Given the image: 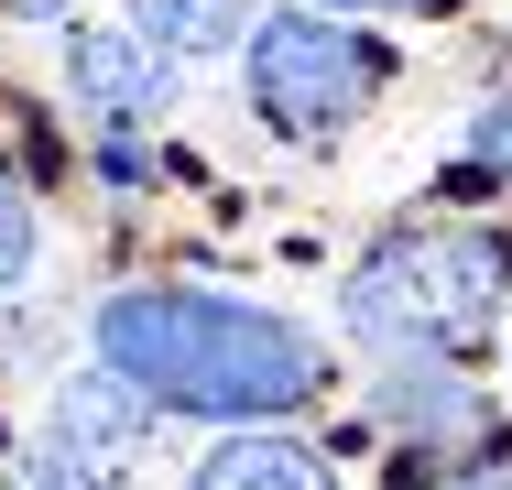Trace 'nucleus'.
Wrapping results in <instances>:
<instances>
[{
    "mask_svg": "<svg viewBox=\"0 0 512 490\" xmlns=\"http://www.w3.org/2000/svg\"><path fill=\"white\" fill-rule=\"evenodd\" d=\"M382 88H393V55L360 22H338V11H262V33H251V109L284 142L349 131Z\"/></svg>",
    "mask_w": 512,
    "mask_h": 490,
    "instance_id": "obj_3",
    "label": "nucleus"
},
{
    "mask_svg": "<svg viewBox=\"0 0 512 490\" xmlns=\"http://www.w3.org/2000/svg\"><path fill=\"white\" fill-rule=\"evenodd\" d=\"M11 490H120V480H99V469H66V458H44V447H33Z\"/></svg>",
    "mask_w": 512,
    "mask_h": 490,
    "instance_id": "obj_11",
    "label": "nucleus"
},
{
    "mask_svg": "<svg viewBox=\"0 0 512 490\" xmlns=\"http://www.w3.org/2000/svg\"><path fill=\"white\" fill-rule=\"evenodd\" d=\"M33 262H44V229H33V196L0 175V294L33 284Z\"/></svg>",
    "mask_w": 512,
    "mask_h": 490,
    "instance_id": "obj_10",
    "label": "nucleus"
},
{
    "mask_svg": "<svg viewBox=\"0 0 512 490\" xmlns=\"http://www.w3.org/2000/svg\"><path fill=\"white\" fill-rule=\"evenodd\" d=\"M131 33L175 66V55H229V44L262 33V22H251V0H131Z\"/></svg>",
    "mask_w": 512,
    "mask_h": 490,
    "instance_id": "obj_8",
    "label": "nucleus"
},
{
    "mask_svg": "<svg viewBox=\"0 0 512 490\" xmlns=\"http://www.w3.org/2000/svg\"><path fill=\"white\" fill-rule=\"evenodd\" d=\"M382 425H404L414 447L480 436V382H469V360H393V371H382Z\"/></svg>",
    "mask_w": 512,
    "mask_h": 490,
    "instance_id": "obj_7",
    "label": "nucleus"
},
{
    "mask_svg": "<svg viewBox=\"0 0 512 490\" xmlns=\"http://www.w3.org/2000/svg\"><path fill=\"white\" fill-rule=\"evenodd\" d=\"M99 371L131 382L164 414H207V425H262V414H295L327 382V349H316L295 316L273 305H229V294H186V284H142L99 305Z\"/></svg>",
    "mask_w": 512,
    "mask_h": 490,
    "instance_id": "obj_1",
    "label": "nucleus"
},
{
    "mask_svg": "<svg viewBox=\"0 0 512 490\" xmlns=\"http://www.w3.org/2000/svg\"><path fill=\"white\" fill-rule=\"evenodd\" d=\"M512 294V229H480V218H425V229H393L349 262L338 284V327L382 360H469L491 338Z\"/></svg>",
    "mask_w": 512,
    "mask_h": 490,
    "instance_id": "obj_2",
    "label": "nucleus"
},
{
    "mask_svg": "<svg viewBox=\"0 0 512 490\" xmlns=\"http://www.w3.org/2000/svg\"><path fill=\"white\" fill-rule=\"evenodd\" d=\"M11 11H33V22H66V0H11Z\"/></svg>",
    "mask_w": 512,
    "mask_h": 490,
    "instance_id": "obj_13",
    "label": "nucleus"
},
{
    "mask_svg": "<svg viewBox=\"0 0 512 490\" xmlns=\"http://www.w3.org/2000/svg\"><path fill=\"white\" fill-rule=\"evenodd\" d=\"M131 447H142V392H131V382H109V371H77V382L44 403V458L120 480V469H131Z\"/></svg>",
    "mask_w": 512,
    "mask_h": 490,
    "instance_id": "obj_5",
    "label": "nucleus"
},
{
    "mask_svg": "<svg viewBox=\"0 0 512 490\" xmlns=\"http://www.w3.org/2000/svg\"><path fill=\"white\" fill-rule=\"evenodd\" d=\"M186 490H338V469L306 436H284V425H240V436H218L186 469Z\"/></svg>",
    "mask_w": 512,
    "mask_h": 490,
    "instance_id": "obj_6",
    "label": "nucleus"
},
{
    "mask_svg": "<svg viewBox=\"0 0 512 490\" xmlns=\"http://www.w3.org/2000/svg\"><path fill=\"white\" fill-rule=\"evenodd\" d=\"M502 186H512V98H491V109L469 120L458 164H447V196H502Z\"/></svg>",
    "mask_w": 512,
    "mask_h": 490,
    "instance_id": "obj_9",
    "label": "nucleus"
},
{
    "mask_svg": "<svg viewBox=\"0 0 512 490\" xmlns=\"http://www.w3.org/2000/svg\"><path fill=\"white\" fill-rule=\"evenodd\" d=\"M316 11H338V22H349V11H447V0H316Z\"/></svg>",
    "mask_w": 512,
    "mask_h": 490,
    "instance_id": "obj_12",
    "label": "nucleus"
},
{
    "mask_svg": "<svg viewBox=\"0 0 512 490\" xmlns=\"http://www.w3.org/2000/svg\"><path fill=\"white\" fill-rule=\"evenodd\" d=\"M66 88L88 98V120H109V131H142V120H164L175 66H164L142 33H109V22H88V33H66Z\"/></svg>",
    "mask_w": 512,
    "mask_h": 490,
    "instance_id": "obj_4",
    "label": "nucleus"
},
{
    "mask_svg": "<svg viewBox=\"0 0 512 490\" xmlns=\"http://www.w3.org/2000/svg\"><path fill=\"white\" fill-rule=\"evenodd\" d=\"M447 490H512V480H491V469H469V480H447Z\"/></svg>",
    "mask_w": 512,
    "mask_h": 490,
    "instance_id": "obj_14",
    "label": "nucleus"
}]
</instances>
